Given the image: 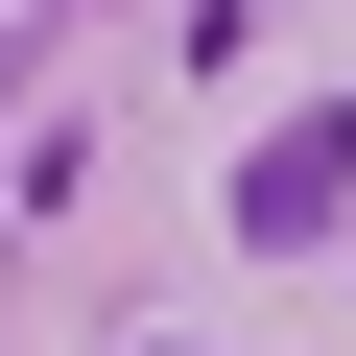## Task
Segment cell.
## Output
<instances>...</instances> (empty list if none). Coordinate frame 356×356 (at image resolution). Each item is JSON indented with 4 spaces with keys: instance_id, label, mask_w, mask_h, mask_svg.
Instances as JSON below:
<instances>
[{
    "instance_id": "6da1fadb",
    "label": "cell",
    "mask_w": 356,
    "mask_h": 356,
    "mask_svg": "<svg viewBox=\"0 0 356 356\" xmlns=\"http://www.w3.org/2000/svg\"><path fill=\"white\" fill-rule=\"evenodd\" d=\"M332 191H356V95H332V119H285V143L238 166V238H332Z\"/></svg>"
}]
</instances>
